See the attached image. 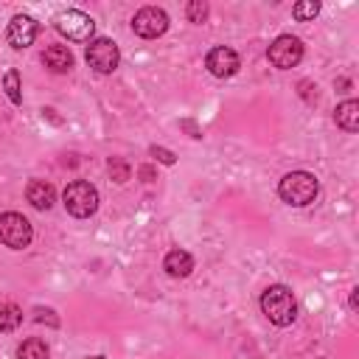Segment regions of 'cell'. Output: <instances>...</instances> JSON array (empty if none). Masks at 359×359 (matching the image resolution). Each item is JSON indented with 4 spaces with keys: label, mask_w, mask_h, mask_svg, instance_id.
Masks as SVG:
<instances>
[{
    "label": "cell",
    "mask_w": 359,
    "mask_h": 359,
    "mask_svg": "<svg viewBox=\"0 0 359 359\" xmlns=\"http://www.w3.org/2000/svg\"><path fill=\"white\" fill-rule=\"evenodd\" d=\"M185 14H188L191 22H205L208 20V3L205 0H191L185 6Z\"/></svg>",
    "instance_id": "obj_19"
},
{
    "label": "cell",
    "mask_w": 359,
    "mask_h": 359,
    "mask_svg": "<svg viewBox=\"0 0 359 359\" xmlns=\"http://www.w3.org/2000/svg\"><path fill=\"white\" fill-rule=\"evenodd\" d=\"M180 126H182V129H185L191 137H202V129H199L194 121H180Z\"/></svg>",
    "instance_id": "obj_23"
},
{
    "label": "cell",
    "mask_w": 359,
    "mask_h": 359,
    "mask_svg": "<svg viewBox=\"0 0 359 359\" xmlns=\"http://www.w3.org/2000/svg\"><path fill=\"white\" fill-rule=\"evenodd\" d=\"M56 31L62 36H67L70 42H87L95 31V22H93L90 14H84L79 8H67L56 17Z\"/></svg>",
    "instance_id": "obj_5"
},
{
    "label": "cell",
    "mask_w": 359,
    "mask_h": 359,
    "mask_svg": "<svg viewBox=\"0 0 359 359\" xmlns=\"http://www.w3.org/2000/svg\"><path fill=\"white\" fill-rule=\"evenodd\" d=\"M22 323V309L14 303H0V331H14Z\"/></svg>",
    "instance_id": "obj_16"
},
{
    "label": "cell",
    "mask_w": 359,
    "mask_h": 359,
    "mask_svg": "<svg viewBox=\"0 0 359 359\" xmlns=\"http://www.w3.org/2000/svg\"><path fill=\"white\" fill-rule=\"evenodd\" d=\"M42 65H45L48 70H53V73H67V70L73 67V53H70L65 45H50V48H45V53H42Z\"/></svg>",
    "instance_id": "obj_13"
},
{
    "label": "cell",
    "mask_w": 359,
    "mask_h": 359,
    "mask_svg": "<svg viewBox=\"0 0 359 359\" xmlns=\"http://www.w3.org/2000/svg\"><path fill=\"white\" fill-rule=\"evenodd\" d=\"M3 90H6V95H8V101L11 104H22V87H20V73L17 70H8L6 76H3Z\"/></svg>",
    "instance_id": "obj_17"
},
{
    "label": "cell",
    "mask_w": 359,
    "mask_h": 359,
    "mask_svg": "<svg viewBox=\"0 0 359 359\" xmlns=\"http://www.w3.org/2000/svg\"><path fill=\"white\" fill-rule=\"evenodd\" d=\"M320 14V3L317 0H300V3H294V8H292V17L297 20V22H309V20H314Z\"/></svg>",
    "instance_id": "obj_18"
},
{
    "label": "cell",
    "mask_w": 359,
    "mask_h": 359,
    "mask_svg": "<svg viewBox=\"0 0 359 359\" xmlns=\"http://www.w3.org/2000/svg\"><path fill=\"white\" fill-rule=\"evenodd\" d=\"M149 154H151V157H157L163 165H174V163H177V154H174V151H168V149H163V146H151V149H149Z\"/></svg>",
    "instance_id": "obj_21"
},
{
    "label": "cell",
    "mask_w": 359,
    "mask_h": 359,
    "mask_svg": "<svg viewBox=\"0 0 359 359\" xmlns=\"http://www.w3.org/2000/svg\"><path fill=\"white\" fill-rule=\"evenodd\" d=\"M334 121H337L339 129L356 132V129H359V101H356V98L342 101V104L337 107V112H334Z\"/></svg>",
    "instance_id": "obj_14"
},
{
    "label": "cell",
    "mask_w": 359,
    "mask_h": 359,
    "mask_svg": "<svg viewBox=\"0 0 359 359\" xmlns=\"http://www.w3.org/2000/svg\"><path fill=\"white\" fill-rule=\"evenodd\" d=\"M34 320H36V323H48V325H53V328L59 325V320L53 317V311H50V309H42V306L34 309Z\"/></svg>",
    "instance_id": "obj_22"
},
{
    "label": "cell",
    "mask_w": 359,
    "mask_h": 359,
    "mask_svg": "<svg viewBox=\"0 0 359 359\" xmlns=\"http://www.w3.org/2000/svg\"><path fill=\"white\" fill-rule=\"evenodd\" d=\"M132 31L143 39H157L168 31V14L157 6H143L135 17H132Z\"/></svg>",
    "instance_id": "obj_7"
},
{
    "label": "cell",
    "mask_w": 359,
    "mask_h": 359,
    "mask_svg": "<svg viewBox=\"0 0 359 359\" xmlns=\"http://www.w3.org/2000/svg\"><path fill=\"white\" fill-rule=\"evenodd\" d=\"M36 34H39V22H36L34 17H28V14L11 17V22H8V28H6V39H8V45L17 48V50L34 45Z\"/></svg>",
    "instance_id": "obj_10"
},
{
    "label": "cell",
    "mask_w": 359,
    "mask_h": 359,
    "mask_svg": "<svg viewBox=\"0 0 359 359\" xmlns=\"http://www.w3.org/2000/svg\"><path fill=\"white\" fill-rule=\"evenodd\" d=\"M62 202H65V210L70 216L87 219L98 210V191L87 180H73V182H67V188L62 194Z\"/></svg>",
    "instance_id": "obj_3"
},
{
    "label": "cell",
    "mask_w": 359,
    "mask_h": 359,
    "mask_svg": "<svg viewBox=\"0 0 359 359\" xmlns=\"http://www.w3.org/2000/svg\"><path fill=\"white\" fill-rule=\"evenodd\" d=\"M109 177H112L115 182H126V180L132 177V168H129L123 160H109Z\"/></svg>",
    "instance_id": "obj_20"
},
{
    "label": "cell",
    "mask_w": 359,
    "mask_h": 359,
    "mask_svg": "<svg viewBox=\"0 0 359 359\" xmlns=\"http://www.w3.org/2000/svg\"><path fill=\"white\" fill-rule=\"evenodd\" d=\"M137 174H140V177H143L146 182H151V180H154V168H151V165H143V168H140Z\"/></svg>",
    "instance_id": "obj_24"
},
{
    "label": "cell",
    "mask_w": 359,
    "mask_h": 359,
    "mask_svg": "<svg viewBox=\"0 0 359 359\" xmlns=\"http://www.w3.org/2000/svg\"><path fill=\"white\" fill-rule=\"evenodd\" d=\"M90 359H107V356H90Z\"/></svg>",
    "instance_id": "obj_26"
},
{
    "label": "cell",
    "mask_w": 359,
    "mask_h": 359,
    "mask_svg": "<svg viewBox=\"0 0 359 359\" xmlns=\"http://www.w3.org/2000/svg\"><path fill=\"white\" fill-rule=\"evenodd\" d=\"M266 59H269L278 70H289V67H294V65L303 59V42H300L297 36H292V34H280V36L269 45Z\"/></svg>",
    "instance_id": "obj_8"
},
{
    "label": "cell",
    "mask_w": 359,
    "mask_h": 359,
    "mask_svg": "<svg viewBox=\"0 0 359 359\" xmlns=\"http://www.w3.org/2000/svg\"><path fill=\"white\" fill-rule=\"evenodd\" d=\"M25 199H28L36 210H50L53 202H56V191H53V185L45 182V180H31L28 188H25Z\"/></svg>",
    "instance_id": "obj_11"
},
{
    "label": "cell",
    "mask_w": 359,
    "mask_h": 359,
    "mask_svg": "<svg viewBox=\"0 0 359 359\" xmlns=\"http://www.w3.org/2000/svg\"><path fill=\"white\" fill-rule=\"evenodd\" d=\"M278 194H280V199H283L286 205H292V208H306V205H311V202L317 199L320 182H317V177L309 174V171H289V174L278 182Z\"/></svg>",
    "instance_id": "obj_2"
},
{
    "label": "cell",
    "mask_w": 359,
    "mask_h": 359,
    "mask_svg": "<svg viewBox=\"0 0 359 359\" xmlns=\"http://www.w3.org/2000/svg\"><path fill=\"white\" fill-rule=\"evenodd\" d=\"M261 311L266 314V320H269L272 325L286 328V325H292L294 317H297V300H294V294H292L289 286L275 283V286H269V289L261 294Z\"/></svg>",
    "instance_id": "obj_1"
},
{
    "label": "cell",
    "mask_w": 359,
    "mask_h": 359,
    "mask_svg": "<svg viewBox=\"0 0 359 359\" xmlns=\"http://www.w3.org/2000/svg\"><path fill=\"white\" fill-rule=\"evenodd\" d=\"M48 356H50V348L39 337H31L17 348V359H48Z\"/></svg>",
    "instance_id": "obj_15"
},
{
    "label": "cell",
    "mask_w": 359,
    "mask_h": 359,
    "mask_svg": "<svg viewBox=\"0 0 359 359\" xmlns=\"http://www.w3.org/2000/svg\"><path fill=\"white\" fill-rule=\"evenodd\" d=\"M205 67H208L216 79H230V76H236V70L241 67V62H238V53H236L233 48H227V45H216V48L208 50V56H205Z\"/></svg>",
    "instance_id": "obj_9"
},
{
    "label": "cell",
    "mask_w": 359,
    "mask_h": 359,
    "mask_svg": "<svg viewBox=\"0 0 359 359\" xmlns=\"http://www.w3.org/2000/svg\"><path fill=\"white\" fill-rule=\"evenodd\" d=\"M356 306H359V289L353 286V289H351V309H356Z\"/></svg>",
    "instance_id": "obj_25"
},
{
    "label": "cell",
    "mask_w": 359,
    "mask_h": 359,
    "mask_svg": "<svg viewBox=\"0 0 359 359\" xmlns=\"http://www.w3.org/2000/svg\"><path fill=\"white\" fill-rule=\"evenodd\" d=\"M163 269H165L171 278H188L191 269H194V258H191V252H185V250H171V252H165V258H163Z\"/></svg>",
    "instance_id": "obj_12"
},
{
    "label": "cell",
    "mask_w": 359,
    "mask_h": 359,
    "mask_svg": "<svg viewBox=\"0 0 359 359\" xmlns=\"http://www.w3.org/2000/svg\"><path fill=\"white\" fill-rule=\"evenodd\" d=\"M34 238V230H31V222L22 216V213H3L0 216V241L11 250H25Z\"/></svg>",
    "instance_id": "obj_4"
},
{
    "label": "cell",
    "mask_w": 359,
    "mask_h": 359,
    "mask_svg": "<svg viewBox=\"0 0 359 359\" xmlns=\"http://www.w3.org/2000/svg\"><path fill=\"white\" fill-rule=\"evenodd\" d=\"M84 59H87V65H90L95 73H112V70H118L121 50H118V45H115L112 39L98 36V39H90Z\"/></svg>",
    "instance_id": "obj_6"
}]
</instances>
